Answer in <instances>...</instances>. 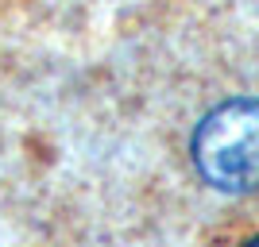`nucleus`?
Returning a JSON list of instances; mask_svg holds the SVG:
<instances>
[{
	"instance_id": "obj_1",
	"label": "nucleus",
	"mask_w": 259,
	"mask_h": 247,
	"mask_svg": "<svg viewBox=\"0 0 259 247\" xmlns=\"http://www.w3.org/2000/svg\"><path fill=\"white\" fill-rule=\"evenodd\" d=\"M194 162L201 178L225 193L259 189V101H225L194 131Z\"/></svg>"
},
{
	"instance_id": "obj_2",
	"label": "nucleus",
	"mask_w": 259,
	"mask_h": 247,
	"mask_svg": "<svg viewBox=\"0 0 259 247\" xmlns=\"http://www.w3.org/2000/svg\"><path fill=\"white\" fill-rule=\"evenodd\" d=\"M248 247H259V236H255V239H251V243H248Z\"/></svg>"
}]
</instances>
